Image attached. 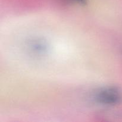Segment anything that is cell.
<instances>
[{
  "label": "cell",
  "mask_w": 122,
  "mask_h": 122,
  "mask_svg": "<svg viewBox=\"0 0 122 122\" xmlns=\"http://www.w3.org/2000/svg\"><path fill=\"white\" fill-rule=\"evenodd\" d=\"M94 100L101 106L112 107L121 102L122 94L118 88L107 87L99 90L95 94Z\"/></svg>",
  "instance_id": "6da1fadb"
},
{
  "label": "cell",
  "mask_w": 122,
  "mask_h": 122,
  "mask_svg": "<svg viewBox=\"0 0 122 122\" xmlns=\"http://www.w3.org/2000/svg\"><path fill=\"white\" fill-rule=\"evenodd\" d=\"M71 1L77 4H85L87 0H71Z\"/></svg>",
  "instance_id": "7a4b0ae2"
}]
</instances>
